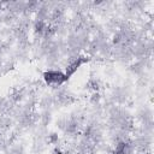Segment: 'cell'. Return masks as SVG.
<instances>
[{
  "mask_svg": "<svg viewBox=\"0 0 154 154\" xmlns=\"http://www.w3.org/2000/svg\"><path fill=\"white\" fill-rule=\"evenodd\" d=\"M43 78L47 84L57 87V85H60L63 82H65L67 79V76H66V73H63L61 71L49 70L43 73Z\"/></svg>",
  "mask_w": 154,
  "mask_h": 154,
  "instance_id": "obj_1",
  "label": "cell"
}]
</instances>
